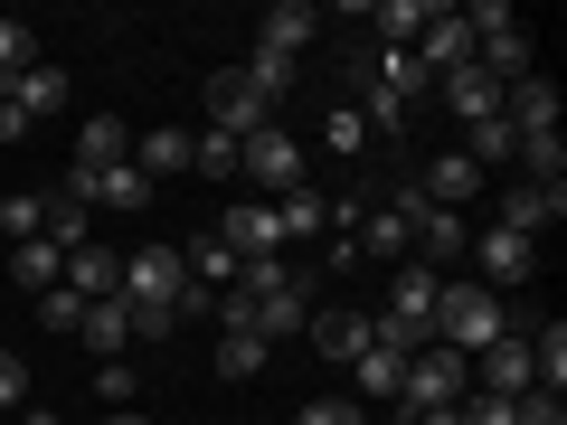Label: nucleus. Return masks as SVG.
<instances>
[{"label": "nucleus", "instance_id": "obj_24", "mask_svg": "<svg viewBox=\"0 0 567 425\" xmlns=\"http://www.w3.org/2000/svg\"><path fill=\"white\" fill-rule=\"evenodd\" d=\"M237 76L256 85L265 104H284V95H293V85H303V66H293V58H265V48H246V66H237Z\"/></svg>", "mask_w": 567, "mask_h": 425}, {"label": "nucleus", "instance_id": "obj_29", "mask_svg": "<svg viewBox=\"0 0 567 425\" xmlns=\"http://www.w3.org/2000/svg\"><path fill=\"white\" fill-rule=\"evenodd\" d=\"M10 274H20V283H29V293H48V283H58V274H66V256H58V246H48V237H29V246H20V256H10Z\"/></svg>", "mask_w": 567, "mask_h": 425}, {"label": "nucleus", "instance_id": "obj_38", "mask_svg": "<svg viewBox=\"0 0 567 425\" xmlns=\"http://www.w3.org/2000/svg\"><path fill=\"white\" fill-rule=\"evenodd\" d=\"M29 397V369H20V350H0V416Z\"/></svg>", "mask_w": 567, "mask_h": 425}, {"label": "nucleus", "instance_id": "obj_17", "mask_svg": "<svg viewBox=\"0 0 567 425\" xmlns=\"http://www.w3.org/2000/svg\"><path fill=\"white\" fill-rule=\"evenodd\" d=\"M76 341L95 350V360H123V341H133V303H123V293H104V303H85Z\"/></svg>", "mask_w": 567, "mask_h": 425}, {"label": "nucleus", "instance_id": "obj_40", "mask_svg": "<svg viewBox=\"0 0 567 425\" xmlns=\"http://www.w3.org/2000/svg\"><path fill=\"white\" fill-rule=\"evenodd\" d=\"M416 425H464V416H454V406H425V416Z\"/></svg>", "mask_w": 567, "mask_h": 425}, {"label": "nucleus", "instance_id": "obj_32", "mask_svg": "<svg viewBox=\"0 0 567 425\" xmlns=\"http://www.w3.org/2000/svg\"><path fill=\"white\" fill-rule=\"evenodd\" d=\"M39 227H48V199H29V189H20V199H0V237H10V246H29Z\"/></svg>", "mask_w": 567, "mask_h": 425}, {"label": "nucleus", "instance_id": "obj_42", "mask_svg": "<svg viewBox=\"0 0 567 425\" xmlns=\"http://www.w3.org/2000/svg\"><path fill=\"white\" fill-rule=\"evenodd\" d=\"M104 425H152V416H142V406H114V416H104Z\"/></svg>", "mask_w": 567, "mask_h": 425}, {"label": "nucleus", "instance_id": "obj_5", "mask_svg": "<svg viewBox=\"0 0 567 425\" xmlns=\"http://www.w3.org/2000/svg\"><path fill=\"white\" fill-rule=\"evenodd\" d=\"M265 123H275V104H265L237 66H227V76H208V133H218V142H256Z\"/></svg>", "mask_w": 567, "mask_h": 425}, {"label": "nucleus", "instance_id": "obj_25", "mask_svg": "<svg viewBox=\"0 0 567 425\" xmlns=\"http://www.w3.org/2000/svg\"><path fill=\"white\" fill-rule=\"evenodd\" d=\"M529 369H539L548 397L567 387V322H539V331H529Z\"/></svg>", "mask_w": 567, "mask_h": 425}, {"label": "nucleus", "instance_id": "obj_4", "mask_svg": "<svg viewBox=\"0 0 567 425\" xmlns=\"http://www.w3.org/2000/svg\"><path fill=\"white\" fill-rule=\"evenodd\" d=\"M237 180H246V199H284V189H303V142L284 133V123H265L256 142H237Z\"/></svg>", "mask_w": 567, "mask_h": 425}, {"label": "nucleus", "instance_id": "obj_14", "mask_svg": "<svg viewBox=\"0 0 567 425\" xmlns=\"http://www.w3.org/2000/svg\"><path fill=\"white\" fill-rule=\"evenodd\" d=\"M303 341L322 350V360H360V350H369V312H341V303H322V312L303 322Z\"/></svg>", "mask_w": 567, "mask_h": 425}, {"label": "nucleus", "instance_id": "obj_2", "mask_svg": "<svg viewBox=\"0 0 567 425\" xmlns=\"http://www.w3.org/2000/svg\"><path fill=\"white\" fill-rule=\"evenodd\" d=\"M473 397V360H454V350H435L425 341L416 360H406V379H398V416H425V406H464Z\"/></svg>", "mask_w": 567, "mask_h": 425}, {"label": "nucleus", "instance_id": "obj_43", "mask_svg": "<svg viewBox=\"0 0 567 425\" xmlns=\"http://www.w3.org/2000/svg\"><path fill=\"white\" fill-rule=\"evenodd\" d=\"M0 425H10V416H0Z\"/></svg>", "mask_w": 567, "mask_h": 425}, {"label": "nucleus", "instance_id": "obj_1", "mask_svg": "<svg viewBox=\"0 0 567 425\" xmlns=\"http://www.w3.org/2000/svg\"><path fill=\"white\" fill-rule=\"evenodd\" d=\"M502 331H511V312H502V293H492V283H445V293H435V350L483 360Z\"/></svg>", "mask_w": 567, "mask_h": 425}, {"label": "nucleus", "instance_id": "obj_35", "mask_svg": "<svg viewBox=\"0 0 567 425\" xmlns=\"http://www.w3.org/2000/svg\"><path fill=\"white\" fill-rule=\"evenodd\" d=\"M454 416H464V425H520V397H464Z\"/></svg>", "mask_w": 567, "mask_h": 425}, {"label": "nucleus", "instance_id": "obj_16", "mask_svg": "<svg viewBox=\"0 0 567 425\" xmlns=\"http://www.w3.org/2000/svg\"><path fill=\"white\" fill-rule=\"evenodd\" d=\"M58 283L76 293V303H104V293H123V256H104V246H76Z\"/></svg>", "mask_w": 567, "mask_h": 425}, {"label": "nucleus", "instance_id": "obj_3", "mask_svg": "<svg viewBox=\"0 0 567 425\" xmlns=\"http://www.w3.org/2000/svg\"><path fill=\"white\" fill-rule=\"evenodd\" d=\"M181 293H189L181 246H133V256H123V303L133 312H171V322H181Z\"/></svg>", "mask_w": 567, "mask_h": 425}, {"label": "nucleus", "instance_id": "obj_11", "mask_svg": "<svg viewBox=\"0 0 567 425\" xmlns=\"http://www.w3.org/2000/svg\"><path fill=\"white\" fill-rule=\"evenodd\" d=\"M218 237L237 246V265H246V256H284V227H275V208H265V199H237V208L218 218Z\"/></svg>", "mask_w": 567, "mask_h": 425}, {"label": "nucleus", "instance_id": "obj_23", "mask_svg": "<svg viewBox=\"0 0 567 425\" xmlns=\"http://www.w3.org/2000/svg\"><path fill=\"white\" fill-rule=\"evenodd\" d=\"M265 208H275V227H284V246H303V237H322V189H284V199H265Z\"/></svg>", "mask_w": 567, "mask_h": 425}, {"label": "nucleus", "instance_id": "obj_9", "mask_svg": "<svg viewBox=\"0 0 567 425\" xmlns=\"http://www.w3.org/2000/svg\"><path fill=\"white\" fill-rule=\"evenodd\" d=\"M539 387V369H529V331H502V341L483 350V397H529Z\"/></svg>", "mask_w": 567, "mask_h": 425}, {"label": "nucleus", "instance_id": "obj_26", "mask_svg": "<svg viewBox=\"0 0 567 425\" xmlns=\"http://www.w3.org/2000/svg\"><path fill=\"white\" fill-rule=\"evenodd\" d=\"M369 20H379V39H388V48H416V29L435 20V0H379Z\"/></svg>", "mask_w": 567, "mask_h": 425}, {"label": "nucleus", "instance_id": "obj_18", "mask_svg": "<svg viewBox=\"0 0 567 425\" xmlns=\"http://www.w3.org/2000/svg\"><path fill=\"white\" fill-rule=\"evenodd\" d=\"M133 170H142V180H181V170H189V133H181V123H152V133L133 142Z\"/></svg>", "mask_w": 567, "mask_h": 425}, {"label": "nucleus", "instance_id": "obj_41", "mask_svg": "<svg viewBox=\"0 0 567 425\" xmlns=\"http://www.w3.org/2000/svg\"><path fill=\"white\" fill-rule=\"evenodd\" d=\"M20 425H58V406H20Z\"/></svg>", "mask_w": 567, "mask_h": 425}, {"label": "nucleus", "instance_id": "obj_6", "mask_svg": "<svg viewBox=\"0 0 567 425\" xmlns=\"http://www.w3.org/2000/svg\"><path fill=\"white\" fill-rule=\"evenodd\" d=\"M58 104H66V76L39 58L29 76H10V85H0V142H20L29 123H39V114H58Z\"/></svg>", "mask_w": 567, "mask_h": 425}, {"label": "nucleus", "instance_id": "obj_21", "mask_svg": "<svg viewBox=\"0 0 567 425\" xmlns=\"http://www.w3.org/2000/svg\"><path fill=\"white\" fill-rule=\"evenodd\" d=\"M114 162H133V133H123L114 114H85V133H76V170H114Z\"/></svg>", "mask_w": 567, "mask_h": 425}, {"label": "nucleus", "instance_id": "obj_39", "mask_svg": "<svg viewBox=\"0 0 567 425\" xmlns=\"http://www.w3.org/2000/svg\"><path fill=\"white\" fill-rule=\"evenodd\" d=\"M520 425H567V406L548 397V387H529V397H520Z\"/></svg>", "mask_w": 567, "mask_h": 425}, {"label": "nucleus", "instance_id": "obj_12", "mask_svg": "<svg viewBox=\"0 0 567 425\" xmlns=\"http://www.w3.org/2000/svg\"><path fill=\"white\" fill-rule=\"evenodd\" d=\"M473 189H483V170H473L464 152H445V162H425L416 199H425V208H454V218H464V208H473Z\"/></svg>", "mask_w": 567, "mask_h": 425}, {"label": "nucleus", "instance_id": "obj_36", "mask_svg": "<svg viewBox=\"0 0 567 425\" xmlns=\"http://www.w3.org/2000/svg\"><path fill=\"white\" fill-rule=\"evenodd\" d=\"M95 397H104V406H133V369H123V360H95Z\"/></svg>", "mask_w": 567, "mask_h": 425}, {"label": "nucleus", "instance_id": "obj_13", "mask_svg": "<svg viewBox=\"0 0 567 425\" xmlns=\"http://www.w3.org/2000/svg\"><path fill=\"white\" fill-rule=\"evenodd\" d=\"M473 256H483V283L502 293V283H520L529 265H539V246H529V237H511V227H483V237H473Z\"/></svg>", "mask_w": 567, "mask_h": 425}, {"label": "nucleus", "instance_id": "obj_33", "mask_svg": "<svg viewBox=\"0 0 567 425\" xmlns=\"http://www.w3.org/2000/svg\"><path fill=\"white\" fill-rule=\"evenodd\" d=\"M189 170H208V180H237V142H218V133H189Z\"/></svg>", "mask_w": 567, "mask_h": 425}, {"label": "nucleus", "instance_id": "obj_20", "mask_svg": "<svg viewBox=\"0 0 567 425\" xmlns=\"http://www.w3.org/2000/svg\"><path fill=\"white\" fill-rule=\"evenodd\" d=\"M181 265H189V283H199V293H227V283H237V246H227L218 227H208V237H189Z\"/></svg>", "mask_w": 567, "mask_h": 425}, {"label": "nucleus", "instance_id": "obj_30", "mask_svg": "<svg viewBox=\"0 0 567 425\" xmlns=\"http://www.w3.org/2000/svg\"><path fill=\"white\" fill-rule=\"evenodd\" d=\"M29 66H39V29L0 20V85H10V76H29Z\"/></svg>", "mask_w": 567, "mask_h": 425}, {"label": "nucleus", "instance_id": "obj_34", "mask_svg": "<svg viewBox=\"0 0 567 425\" xmlns=\"http://www.w3.org/2000/svg\"><path fill=\"white\" fill-rule=\"evenodd\" d=\"M293 425H369V406H360V397H312Z\"/></svg>", "mask_w": 567, "mask_h": 425}, {"label": "nucleus", "instance_id": "obj_37", "mask_svg": "<svg viewBox=\"0 0 567 425\" xmlns=\"http://www.w3.org/2000/svg\"><path fill=\"white\" fill-rule=\"evenodd\" d=\"M39 312H48V322H58V331H76V322H85V303H76V293H66V283H48V293H39Z\"/></svg>", "mask_w": 567, "mask_h": 425}, {"label": "nucleus", "instance_id": "obj_27", "mask_svg": "<svg viewBox=\"0 0 567 425\" xmlns=\"http://www.w3.org/2000/svg\"><path fill=\"white\" fill-rule=\"evenodd\" d=\"M464 162H473V170H502V162H520V133H511L502 114H492V123H473V152H464Z\"/></svg>", "mask_w": 567, "mask_h": 425}, {"label": "nucleus", "instance_id": "obj_10", "mask_svg": "<svg viewBox=\"0 0 567 425\" xmlns=\"http://www.w3.org/2000/svg\"><path fill=\"white\" fill-rule=\"evenodd\" d=\"M567 218V189H502V218H492V227H511V237H529V246H539V227H558Z\"/></svg>", "mask_w": 567, "mask_h": 425}, {"label": "nucleus", "instance_id": "obj_7", "mask_svg": "<svg viewBox=\"0 0 567 425\" xmlns=\"http://www.w3.org/2000/svg\"><path fill=\"white\" fill-rule=\"evenodd\" d=\"M312 39H322V10H303V0H275V10L256 20V48H265V58H293V66H303Z\"/></svg>", "mask_w": 567, "mask_h": 425}, {"label": "nucleus", "instance_id": "obj_22", "mask_svg": "<svg viewBox=\"0 0 567 425\" xmlns=\"http://www.w3.org/2000/svg\"><path fill=\"white\" fill-rule=\"evenodd\" d=\"M398 379H406V360H398V350H379V341H369L360 360H350V387H360V406L398 397Z\"/></svg>", "mask_w": 567, "mask_h": 425}, {"label": "nucleus", "instance_id": "obj_8", "mask_svg": "<svg viewBox=\"0 0 567 425\" xmlns=\"http://www.w3.org/2000/svg\"><path fill=\"white\" fill-rule=\"evenodd\" d=\"M502 123H511L520 142L558 133V85H548V76H520V85H502Z\"/></svg>", "mask_w": 567, "mask_h": 425}, {"label": "nucleus", "instance_id": "obj_15", "mask_svg": "<svg viewBox=\"0 0 567 425\" xmlns=\"http://www.w3.org/2000/svg\"><path fill=\"white\" fill-rule=\"evenodd\" d=\"M66 189H76L85 208H142V199H152V180H142L133 162H114V170H76Z\"/></svg>", "mask_w": 567, "mask_h": 425}, {"label": "nucleus", "instance_id": "obj_19", "mask_svg": "<svg viewBox=\"0 0 567 425\" xmlns=\"http://www.w3.org/2000/svg\"><path fill=\"white\" fill-rule=\"evenodd\" d=\"M435 95H445L464 123H492V114H502V85H492L483 66H454V76H435Z\"/></svg>", "mask_w": 567, "mask_h": 425}, {"label": "nucleus", "instance_id": "obj_31", "mask_svg": "<svg viewBox=\"0 0 567 425\" xmlns=\"http://www.w3.org/2000/svg\"><path fill=\"white\" fill-rule=\"evenodd\" d=\"M322 142L341 152V162H350V152H369V123H360V104H331V114H322Z\"/></svg>", "mask_w": 567, "mask_h": 425}, {"label": "nucleus", "instance_id": "obj_28", "mask_svg": "<svg viewBox=\"0 0 567 425\" xmlns=\"http://www.w3.org/2000/svg\"><path fill=\"white\" fill-rule=\"evenodd\" d=\"M265 360H275V350H265L256 331H218V379H256Z\"/></svg>", "mask_w": 567, "mask_h": 425}]
</instances>
